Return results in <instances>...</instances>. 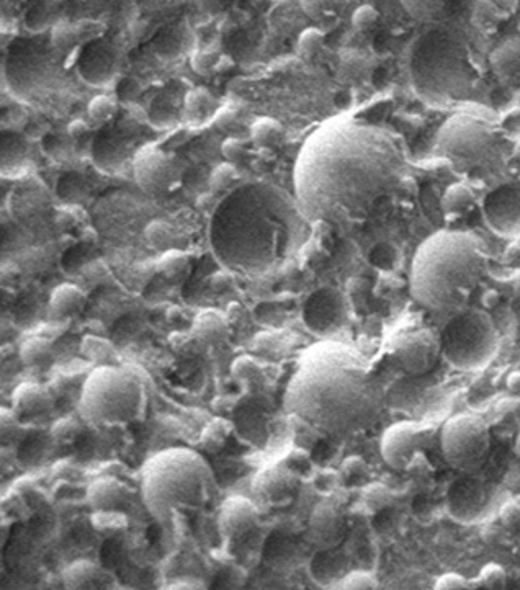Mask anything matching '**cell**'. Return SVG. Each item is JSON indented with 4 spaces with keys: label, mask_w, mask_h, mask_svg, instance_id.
<instances>
[{
    "label": "cell",
    "mask_w": 520,
    "mask_h": 590,
    "mask_svg": "<svg viewBox=\"0 0 520 590\" xmlns=\"http://www.w3.org/2000/svg\"><path fill=\"white\" fill-rule=\"evenodd\" d=\"M300 197L306 215L329 226L362 224L403 193L409 157L403 141L380 126L337 120L306 144Z\"/></svg>",
    "instance_id": "6da1fadb"
},
{
    "label": "cell",
    "mask_w": 520,
    "mask_h": 590,
    "mask_svg": "<svg viewBox=\"0 0 520 590\" xmlns=\"http://www.w3.org/2000/svg\"><path fill=\"white\" fill-rule=\"evenodd\" d=\"M301 416L321 434H347L377 421L383 391L364 358L346 347L318 350L301 383Z\"/></svg>",
    "instance_id": "7a4b0ae2"
},
{
    "label": "cell",
    "mask_w": 520,
    "mask_h": 590,
    "mask_svg": "<svg viewBox=\"0 0 520 590\" xmlns=\"http://www.w3.org/2000/svg\"><path fill=\"white\" fill-rule=\"evenodd\" d=\"M488 272V252L478 237L439 231L417 247L409 291L435 313H458L467 306Z\"/></svg>",
    "instance_id": "3957f363"
},
{
    "label": "cell",
    "mask_w": 520,
    "mask_h": 590,
    "mask_svg": "<svg viewBox=\"0 0 520 590\" xmlns=\"http://www.w3.org/2000/svg\"><path fill=\"white\" fill-rule=\"evenodd\" d=\"M213 491L210 466L190 450L159 453L144 468V502L156 519H167L175 512H197L211 501Z\"/></svg>",
    "instance_id": "277c9868"
},
{
    "label": "cell",
    "mask_w": 520,
    "mask_h": 590,
    "mask_svg": "<svg viewBox=\"0 0 520 590\" xmlns=\"http://www.w3.org/2000/svg\"><path fill=\"white\" fill-rule=\"evenodd\" d=\"M148 396L143 381L122 367L100 365L87 376L81 414L99 427H123L143 421Z\"/></svg>",
    "instance_id": "5b68a950"
},
{
    "label": "cell",
    "mask_w": 520,
    "mask_h": 590,
    "mask_svg": "<svg viewBox=\"0 0 520 590\" xmlns=\"http://www.w3.org/2000/svg\"><path fill=\"white\" fill-rule=\"evenodd\" d=\"M503 148V133L493 121L475 113H457L440 126L435 151L458 174L488 169Z\"/></svg>",
    "instance_id": "8992f818"
},
{
    "label": "cell",
    "mask_w": 520,
    "mask_h": 590,
    "mask_svg": "<svg viewBox=\"0 0 520 590\" xmlns=\"http://www.w3.org/2000/svg\"><path fill=\"white\" fill-rule=\"evenodd\" d=\"M440 337L442 357L457 370H481L488 367L498 354V331L493 321L481 311L460 314Z\"/></svg>",
    "instance_id": "52a82bcc"
},
{
    "label": "cell",
    "mask_w": 520,
    "mask_h": 590,
    "mask_svg": "<svg viewBox=\"0 0 520 590\" xmlns=\"http://www.w3.org/2000/svg\"><path fill=\"white\" fill-rule=\"evenodd\" d=\"M442 453L453 470L473 474L488 460L491 434L483 419L460 414L445 422L440 434Z\"/></svg>",
    "instance_id": "ba28073f"
},
{
    "label": "cell",
    "mask_w": 520,
    "mask_h": 590,
    "mask_svg": "<svg viewBox=\"0 0 520 590\" xmlns=\"http://www.w3.org/2000/svg\"><path fill=\"white\" fill-rule=\"evenodd\" d=\"M396 360L408 375H424L439 362L442 337L429 327L401 332L391 342Z\"/></svg>",
    "instance_id": "9c48e42d"
},
{
    "label": "cell",
    "mask_w": 520,
    "mask_h": 590,
    "mask_svg": "<svg viewBox=\"0 0 520 590\" xmlns=\"http://www.w3.org/2000/svg\"><path fill=\"white\" fill-rule=\"evenodd\" d=\"M135 177L144 192L149 195H164L179 187L182 169L171 154L157 146H146L136 154Z\"/></svg>",
    "instance_id": "30bf717a"
},
{
    "label": "cell",
    "mask_w": 520,
    "mask_h": 590,
    "mask_svg": "<svg viewBox=\"0 0 520 590\" xmlns=\"http://www.w3.org/2000/svg\"><path fill=\"white\" fill-rule=\"evenodd\" d=\"M386 465L396 471H406L422 452V430L413 422H398L383 434L380 445Z\"/></svg>",
    "instance_id": "8fae6325"
},
{
    "label": "cell",
    "mask_w": 520,
    "mask_h": 590,
    "mask_svg": "<svg viewBox=\"0 0 520 590\" xmlns=\"http://www.w3.org/2000/svg\"><path fill=\"white\" fill-rule=\"evenodd\" d=\"M300 481L301 479L280 461L277 465L267 466L256 474L252 481V492L267 506H287L293 501Z\"/></svg>",
    "instance_id": "7c38bea8"
},
{
    "label": "cell",
    "mask_w": 520,
    "mask_h": 590,
    "mask_svg": "<svg viewBox=\"0 0 520 590\" xmlns=\"http://www.w3.org/2000/svg\"><path fill=\"white\" fill-rule=\"evenodd\" d=\"M260 514L259 507L243 496H231L226 499L218 514V530L221 537L229 543L246 537L257 527Z\"/></svg>",
    "instance_id": "4fadbf2b"
},
{
    "label": "cell",
    "mask_w": 520,
    "mask_h": 590,
    "mask_svg": "<svg viewBox=\"0 0 520 590\" xmlns=\"http://www.w3.org/2000/svg\"><path fill=\"white\" fill-rule=\"evenodd\" d=\"M488 491L485 483L468 474L453 484L449 492V512L460 522H473L485 509Z\"/></svg>",
    "instance_id": "5bb4252c"
},
{
    "label": "cell",
    "mask_w": 520,
    "mask_h": 590,
    "mask_svg": "<svg viewBox=\"0 0 520 590\" xmlns=\"http://www.w3.org/2000/svg\"><path fill=\"white\" fill-rule=\"evenodd\" d=\"M310 532L316 545L331 550L346 537L347 525L342 510L334 502H319L310 515Z\"/></svg>",
    "instance_id": "9a60e30c"
},
{
    "label": "cell",
    "mask_w": 520,
    "mask_h": 590,
    "mask_svg": "<svg viewBox=\"0 0 520 590\" xmlns=\"http://www.w3.org/2000/svg\"><path fill=\"white\" fill-rule=\"evenodd\" d=\"M87 504L92 510H118L128 499L125 484L115 478L95 479L86 492Z\"/></svg>",
    "instance_id": "2e32d148"
},
{
    "label": "cell",
    "mask_w": 520,
    "mask_h": 590,
    "mask_svg": "<svg viewBox=\"0 0 520 590\" xmlns=\"http://www.w3.org/2000/svg\"><path fill=\"white\" fill-rule=\"evenodd\" d=\"M53 404L50 391L35 383H23L12 394V409L18 417L40 416Z\"/></svg>",
    "instance_id": "e0dca14e"
},
{
    "label": "cell",
    "mask_w": 520,
    "mask_h": 590,
    "mask_svg": "<svg viewBox=\"0 0 520 590\" xmlns=\"http://www.w3.org/2000/svg\"><path fill=\"white\" fill-rule=\"evenodd\" d=\"M61 579L66 589H97L105 586L107 574L99 564L92 563L89 559H77L64 569Z\"/></svg>",
    "instance_id": "ac0fdd59"
},
{
    "label": "cell",
    "mask_w": 520,
    "mask_h": 590,
    "mask_svg": "<svg viewBox=\"0 0 520 590\" xmlns=\"http://www.w3.org/2000/svg\"><path fill=\"white\" fill-rule=\"evenodd\" d=\"M192 332L203 344L218 345L228 339L231 322L226 314L216 309H207L193 319Z\"/></svg>",
    "instance_id": "d6986e66"
},
{
    "label": "cell",
    "mask_w": 520,
    "mask_h": 590,
    "mask_svg": "<svg viewBox=\"0 0 520 590\" xmlns=\"http://www.w3.org/2000/svg\"><path fill=\"white\" fill-rule=\"evenodd\" d=\"M494 74L504 81H516L520 77V41H504L489 56Z\"/></svg>",
    "instance_id": "ffe728a7"
},
{
    "label": "cell",
    "mask_w": 520,
    "mask_h": 590,
    "mask_svg": "<svg viewBox=\"0 0 520 590\" xmlns=\"http://www.w3.org/2000/svg\"><path fill=\"white\" fill-rule=\"evenodd\" d=\"M440 206L444 211L445 220H460V218L470 215L471 211L475 210V193L471 192L467 185H450L444 192Z\"/></svg>",
    "instance_id": "44dd1931"
},
{
    "label": "cell",
    "mask_w": 520,
    "mask_h": 590,
    "mask_svg": "<svg viewBox=\"0 0 520 590\" xmlns=\"http://www.w3.org/2000/svg\"><path fill=\"white\" fill-rule=\"evenodd\" d=\"M86 304V295L76 285H59L53 291L50 298V308L59 318H71L74 314L81 313Z\"/></svg>",
    "instance_id": "7402d4cb"
},
{
    "label": "cell",
    "mask_w": 520,
    "mask_h": 590,
    "mask_svg": "<svg viewBox=\"0 0 520 590\" xmlns=\"http://www.w3.org/2000/svg\"><path fill=\"white\" fill-rule=\"evenodd\" d=\"M233 430V422L223 419V417H216L203 429L202 435H200V445L205 448V452L220 453L228 445Z\"/></svg>",
    "instance_id": "603a6c76"
},
{
    "label": "cell",
    "mask_w": 520,
    "mask_h": 590,
    "mask_svg": "<svg viewBox=\"0 0 520 590\" xmlns=\"http://www.w3.org/2000/svg\"><path fill=\"white\" fill-rule=\"evenodd\" d=\"M417 22H435L449 9L452 0H399Z\"/></svg>",
    "instance_id": "cb8c5ba5"
},
{
    "label": "cell",
    "mask_w": 520,
    "mask_h": 590,
    "mask_svg": "<svg viewBox=\"0 0 520 590\" xmlns=\"http://www.w3.org/2000/svg\"><path fill=\"white\" fill-rule=\"evenodd\" d=\"M53 355V342L43 336H33L20 347V360L27 367H41Z\"/></svg>",
    "instance_id": "d4e9b609"
},
{
    "label": "cell",
    "mask_w": 520,
    "mask_h": 590,
    "mask_svg": "<svg viewBox=\"0 0 520 590\" xmlns=\"http://www.w3.org/2000/svg\"><path fill=\"white\" fill-rule=\"evenodd\" d=\"M252 143L256 144L260 151L272 149L280 143L283 136V128L274 118H259L251 126Z\"/></svg>",
    "instance_id": "484cf974"
},
{
    "label": "cell",
    "mask_w": 520,
    "mask_h": 590,
    "mask_svg": "<svg viewBox=\"0 0 520 590\" xmlns=\"http://www.w3.org/2000/svg\"><path fill=\"white\" fill-rule=\"evenodd\" d=\"M344 0H300V7L306 17L314 22L326 23L336 20L341 14Z\"/></svg>",
    "instance_id": "4316f807"
},
{
    "label": "cell",
    "mask_w": 520,
    "mask_h": 590,
    "mask_svg": "<svg viewBox=\"0 0 520 590\" xmlns=\"http://www.w3.org/2000/svg\"><path fill=\"white\" fill-rule=\"evenodd\" d=\"M92 527L100 535L113 537L128 527V517L120 510H95L92 515Z\"/></svg>",
    "instance_id": "83f0119b"
},
{
    "label": "cell",
    "mask_w": 520,
    "mask_h": 590,
    "mask_svg": "<svg viewBox=\"0 0 520 590\" xmlns=\"http://www.w3.org/2000/svg\"><path fill=\"white\" fill-rule=\"evenodd\" d=\"M372 59L362 51H349L341 58V72L346 79L357 81L372 71Z\"/></svg>",
    "instance_id": "f1b7e54d"
},
{
    "label": "cell",
    "mask_w": 520,
    "mask_h": 590,
    "mask_svg": "<svg viewBox=\"0 0 520 590\" xmlns=\"http://www.w3.org/2000/svg\"><path fill=\"white\" fill-rule=\"evenodd\" d=\"M362 501L373 514H378L382 510L388 509L393 504V492L383 483L367 484L362 492Z\"/></svg>",
    "instance_id": "f546056e"
},
{
    "label": "cell",
    "mask_w": 520,
    "mask_h": 590,
    "mask_svg": "<svg viewBox=\"0 0 520 590\" xmlns=\"http://www.w3.org/2000/svg\"><path fill=\"white\" fill-rule=\"evenodd\" d=\"M231 375L241 385L251 388V386H256L262 380V367L254 358L239 357L234 360Z\"/></svg>",
    "instance_id": "4dcf8cb0"
},
{
    "label": "cell",
    "mask_w": 520,
    "mask_h": 590,
    "mask_svg": "<svg viewBox=\"0 0 520 590\" xmlns=\"http://www.w3.org/2000/svg\"><path fill=\"white\" fill-rule=\"evenodd\" d=\"M169 344H171L175 354L184 358L197 357L207 347V344H203L202 340L198 339L192 331L175 332L169 337Z\"/></svg>",
    "instance_id": "1f68e13d"
},
{
    "label": "cell",
    "mask_w": 520,
    "mask_h": 590,
    "mask_svg": "<svg viewBox=\"0 0 520 590\" xmlns=\"http://www.w3.org/2000/svg\"><path fill=\"white\" fill-rule=\"evenodd\" d=\"M82 352L99 365H112L115 360V349L108 344L107 340L99 339V337H86L82 342Z\"/></svg>",
    "instance_id": "d6a6232c"
},
{
    "label": "cell",
    "mask_w": 520,
    "mask_h": 590,
    "mask_svg": "<svg viewBox=\"0 0 520 590\" xmlns=\"http://www.w3.org/2000/svg\"><path fill=\"white\" fill-rule=\"evenodd\" d=\"M146 239L157 251H171L175 242L174 229L164 221H154L146 228Z\"/></svg>",
    "instance_id": "836d02e7"
},
{
    "label": "cell",
    "mask_w": 520,
    "mask_h": 590,
    "mask_svg": "<svg viewBox=\"0 0 520 590\" xmlns=\"http://www.w3.org/2000/svg\"><path fill=\"white\" fill-rule=\"evenodd\" d=\"M82 430H84L82 429V424L77 419H74V417H63V419L54 422L53 427H51V437L59 445H72V443H76L79 440Z\"/></svg>",
    "instance_id": "e575fe53"
},
{
    "label": "cell",
    "mask_w": 520,
    "mask_h": 590,
    "mask_svg": "<svg viewBox=\"0 0 520 590\" xmlns=\"http://www.w3.org/2000/svg\"><path fill=\"white\" fill-rule=\"evenodd\" d=\"M283 465L300 479L310 478L314 471L313 460H311L310 450L306 448L295 447L292 452L283 458Z\"/></svg>",
    "instance_id": "d590c367"
},
{
    "label": "cell",
    "mask_w": 520,
    "mask_h": 590,
    "mask_svg": "<svg viewBox=\"0 0 520 590\" xmlns=\"http://www.w3.org/2000/svg\"><path fill=\"white\" fill-rule=\"evenodd\" d=\"M187 269H189V257L182 252L175 251V249L164 252L161 262H159V270L162 275L171 278V280L182 277Z\"/></svg>",
    "instance_id": "8d00e7d4"
},
{
    "label": "cell",
    "mask_w": 520,
    "mask_h": 590,
    "mask_svg": "<svg viewBox=\"0 0 520 590\" xmlns=\"http://www.w3.org/2000/svg\"><path fill=\"white\" fill-rule=\"evenodd\" d=\"M341 478L347 484H359L368 476L367 461L362 456H349L341 466Z\"/></svg>",
    "instance_id": "74e56055"
},
{
    "label": "cell",
    "mask_w": 520,
    "mask_h": 590,
    "mask_svg": "<svg viewBox=\"0 0 520 590\" xmlns=\"http://www.w3.org/2000/svg\"><path fill=\"white\" fill-rule=\"evenodd\" d=\"M324 45V33L319 28H306L298 38V53L305 59H311L321 51Z\"/></svg>",
    "instance_id": "f35d334b"
},
{
    "label": "cell",
    "mask_w": 520,
    "mask_h": 590,
    "mask_svg": "<svg viewBox=\"0 0 520 590\" xmlns=\"http://www.w3.org/2000/svg\"><path fill=\"white\" fill-rule=\"evenodd\" d=\"M238 169L231 162H225L216 167L211 174L210 187L213 192H225L231 185L238 180Z\"/></svg>",
    "instance_id": "ab89813d"
},
{
    "label": "cell",
    "mask_w": 520,
    "mask_h": 590,
    "mask_svg": "<svg viewBox=\"0 0 520 590\" xmlns=\"http://www.w3.org/2000/svg\"><path fill=\"white\" fill-rule=\"evenodd\" d=\"M87 112H89V117L92 118V120L97 121V123H107V121H110L115 117V113H117V103H115V100L107 97V95H99V97H95V99L89 103Z\"/></svg>",
    "instance_id": "60d3db41"
},
{
    "label": "cell",
    "mask_w": 520,
    "mask_h": 590,
    "mask_svg": "<svg viewBox=\"0 0 520 590\" xmlns=\"http://www.w3.org/2000/svg\"><path fill=\"white\" fill-rule=\"evenodd\" d=\"M476 584L478 587H486V589H504L507 586L506 571L499 564H486L485 568L481 569Z\"/></svg>",
    "instance_id": "b9f144b4"
},
{
    "label": "cell",
    "mask_w": 520,
    "mask_h": 590,
    "mask_svg": "<svg viewBox=\"0 0 520 590\" xmlns=\"http://www.w3.org/2000/svg\"><path fill=\"white\" fill-rule=\"evenodd\" d=\"M211 105H213V97L205 89L192 90L185 99V108L190 113V117H205Z\"/></svg>",
    "instance_id": "7bdbcfd3"
},
{
    "label": "cell",
    "mask_w": 520,
    "mask_h": 590,
    "mask_svg": "<svg viewBox=\"0 0 520 590\" xmlns=\"http://www.w3.org/2000/svg\"><path fill=\"white\" fill-rule=\"evenodd\" d=\"M378 586L377 577L368 571H352L337 584L339 589H378Z\"/></svg>",
    "instance_id": "ee69618b"
},
{
    "label": "cell",
    "mask_w": 520,
    "mask_h": 590,
    "mask_svg": "<svg viewBox=\"0 0 520 590\" xmlns=\"http://www.w3.org/2000/svg\"><path fill=\"white\" fill-rule=\"evenodd\" d=\"M380 14L372 5H360L359 9L352 14V27L357 32H370L372 28L377 27Z\"/></svg>",
    "instance_id": "f6af8a7d"
},
{
    "label": "cell",
    "mask_w": 520,
    "mask_h": 590,
    "mask_svg": "<svg viewBox=\"0 0 520 590\" xmlns=\"http://www.w3.org/2000/svg\"><path fill=\"white\" fill-rule=\"evenodd\" d=\"M499 519L503 522L504 527L509 528V530L520 528V494L512 497L511 501H507L501 507Z\"/></svg>",
    "instance_id": "bcb514c9"
},
{
    "label": "cell",
    "mask_w": 520,
    "mask_h": 590,
    "mask_svg": "<svg viewBox=\"0 0 520 590\" xmlns=\"http://www.w3.org/2000/svg\"><path fill=\"white\" fill-rule=\"evenodd\" d=\"M74 28H76L79 43L95 40L105 32L104 23L95 22V20H81V22L74 23Z\"/></svg>",
    "instance_id": "7dc6e473"
},
{
    "label": "cell",
    "mask_w": 520,
    "mask_h": 590,
    "mask_svg": "<svg viewBox=\"0 0 520 590\" xmlns=\"http://www.w3.org/2000/svg\"><path fill=\"white\" fill-rule=\"evenodd\" d=\"M434 587L437 590L475 589L478 584L476 581H468L462 574L447 573L439 577V581L435 582Z\"/></svg>",
    "instance_id": "c3c4849f"
},
{
    "label": "cell",
    "mask_w": 520,
    "mask_h": 590,
    "mask_svg": "<svg viewBox=\"0 0 520 590\" xmlns=\"http://www.w3.org/2000/svg\"><path fill=\"white\" fill-rule=\"evenodd\" d=\"M218 59L220 56L213 53H197L192 58L193 71L200 76H210L218 68Z\"/></svg>",
    "instance_id": "681fc988"
},
{
    "label": "cell",
    "mask_w": 520,
    "mask_h": 590,
    "mask_svg": "<svg viewBox=\"0 0 520 590\" xmlns=\"http://www.w3.org/2000/svg\"><path fill=\"white\" fill-rule=\"evenodd\" d=\"M341 481V473L332 470H324L314 476V486L323 494H331Z\"/></svg>",
    "instance_id": "f907efd6"
},
{
    "label": "cell",
    "mask_w": 520,
    "mask_h": 590,
    "mask_svg": "<svg viewBox=\"0 0 520 590\" xmlns=\"http://www.w3.org/2000/svg\"><path fill=\"white\" fill-rule=\"evenodd\" d=\"M221 152H223L226 161L231 162V164H238V162L243 161L246 149H244L243 141H239L236 138H229L221 146Z\"/></svg>",
    "instance_id": "816d5d0a"
},
{
    "label": "cell",
    "mask_w": 520,
    "mask_h": 590,
    "mask_svg": "<svg viewBox=\"0 0 520 590\" xmlns=\"http://www.w3.org/2000/svg\"><path fill=\"white\" fill-rule=\"evenodd\" d=\"M238 0H195V4L208 14H221L229 7H233Z\"/></svg>",
    "instance_id": "f5cc1de1"
},
{
    "label": "cell",
    "mask_w": 520,
    "mask_h": 590,
    "mask_svg": "<svg viewBox=\"0 0 520 590\" xmlns=\"http://www.w3.org/2000/svg\"><path fill=\"white\" fill-rule=\"evenodd\" d=\"M236 117H238V113L231 110V108H221V110L216 112L215 125L218 126L220 130H228V128H231V126L234 125Z\"/></svg>",
    "instance_id": "db71d44e"
},
{
    "label": "cell",
    "mask_w": 520,
    "mask_h": 590,
    "mask_svg": "<svg viewBox=\"0 0 520 590\" xmlns=\"http://www.w3.org/2000/svg\"><path fill=\"white\" fill-rule=\"evenodd\" d=\"M211 288L213 290L218 291V293H223V291L229 290V288L233 287V277L226 272H218L211 277Z\"/></svg>",
    "instance_id": "11a10c76"
},
{
    "label": "cell",
    "mask_w": 520,
    "mask_h": 590,
    "mask_svg": "<svg viewBox=\"0 0 520 590\" xmlns=\"http://www.w3.org/2000/svg\"><path fill=\"white\" fill-rule=\"evenodd\" d=\"M87 131H89V126H87L86 121L76 120L69 125V135L71 136L86 135Z\"/></svg>",
    "instance_id": "9f6ffc18"
},
{
    "label": "cell",
    "mask_w": 520,
    "mask_h": 590,
    "mask_svg": "<svg viewBox=\"0 0 520 590\" xmlns=\"http://www.w3.org/2000/svg\"><path fill=\"white\" fill-rule=\"evenodd\" d=\"M226 316H228L229 322H231V326H233V324H236V322L243 319V308H241L238 303H233L229 306Z\"/></svg>",
    "instance_id": "6f0895ef"
},
{
    "label": "cell",
    "mask_w": 520,
    "mask_h": 590,
    "mask_svg": "<svg viewBox=\"0 0 520 590\" xmlns=\"http://www.w3.org/2000/svg\"><path fill=\"white\" fill-rule=\"evenodd\" d=\"M509 388L514 393H520V373H514V375L509 376Z\"/></svg>",
    "instance_id": "680465c9"
},
{
    "label": "cell",
    "mask_w": 520,
    "mask_h": 590,
    "mask_svg": "<svg viewBox=\"0 0 520 590\" xmlns=\"http://www.w3.org/2000/svg\"><path fill=\"white\" fill-rule=\"evenodd\" d=\"M491 296H493V291H489L488 295L485 296V304L486 306H489V308H493L494 304L499 301L498 293L494 295V298H491Z\"/></svg>",
    "instance_id": "91938a15"
},
{
    "label": "cell",
    "mask_w": 520,
    "mask_h": 590,
    "mask_svg": "<svg viewBox=\"0 0 520 590\" xmlns=\"http://www.w3.org/2000/svg\"><path fill=\"white\" fill-rule=\"evenodd\" d=\"M514 452H516V455L519 456V458H520V435H519V437H517L516 447H514Z\"/></svg>",
    "instance_id": "94428289"
},
{
    "label": "cell",
    "mask_w": 520,
    "mask_h": 590,
    "mask_svg": "<svg viewBox=\"0 0 520 590\" xmlns=\"http://www.w3.org/2000/svg\"><path fill=\"white\" fill-rule=\"evenodd\" d=\"M58 2H63V0H58Z\"/></svg>",
    "instance_id": "6125c7cd"
}]
</instances>
